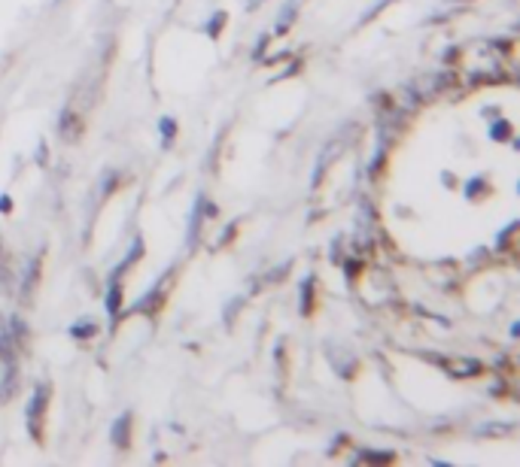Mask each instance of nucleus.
I'll use <instances>...</instances> for the list:
<instances>
[{
	"label": "nucleus",
	"instance_id": "1",
	"mask_svg": "<svg viewBox=\"0 0 520 467\" xmlns=\"http://www.w3.org/2000/svg\"><path fill=\"white\" fill-rule=\"evenodd\" d=\"M49 389L46 382L40 386L37 391H34V398L28 400V409H24V416H28V428H31V434L37 437V425H40V419H43V413H46V404H49Z\"/></svg>",
	"mask_w": 520,
	"mask_h": 467
},
{
	"label": "nucleus",
	"instance_id": "2",
	"mask_svg": "<svg viewBox=\"0 0 520 467\" xmlns=\"http://www.w3.org/2000/svg\"><path fill=\"white\" fill-rule=\"evenodd\" d=\"M205 207H207V198L198 194V198H195V207H192V216H189V234H186V243L189 246L198 243L201 225H205Z\"/></svg>",
	"mask_w": 520,
	"mask_h": 467
},
{
	"label": "nucleus",
	"instance_id": "3",
	"mask_svg": "<svg viewBox=\"0 0 520 467\" xmlns=\"http://www.w3.org/2000/svg\"><path fill=\"white\" fill-rule=\"evenodd\" d=\"M110 440H113V444H116L119 449H125L128 444H132V413H122L119 419L113 422Z\"/></svg>",
	"mask_w": 520,
	"mask_h": 467
},
{
	"label": "nucleus",
	"instance_id": "4",
	"mask_svg": "<svg viewBox=\"0 0 520 467\" xmlns=\"http://www.w3.org/2000/svg\"><path fill=\"white\" fill-rule=\"evenodd\" d=\"M79 128H83V121H79L77 112H73L70 106H68V110L61 112V119H59V134L64 137V140H77Z\"/></svg>",
	"mask_w": 520,
	"mask_h": 467
},
{
	"label": "nucleus",
	"instance_id": "5",
	"mask_svg": "<svg viewBox=\"0 0 520 467\" xmlns=\"http://www.w3.org/2000/svg\"><path fill=\"white\" fill-rule=\"evenodd\" d=\"M37 270H40V261H37V258H28V261H24V276H22V298H24V301H28V298H31V292H34Z\"/></svg>",
	"mask_w": 520,
	"mask_h": 467
},
{
	"label": "nucleus",
	"instance_id": "6",
	"mask_svg": "<svg viewBox=\"0 0 520 467\" xmlns=\"http://www.w3.org/2000/svg\"><path fill=\"white\" fill-rule=\"evenodd\" d=\"M119 307H122V283H119V276H113V283L107 289V313L119 316Z\"/></svg>",
	"mask_w": 520,
	"mask_h": 467
},
{
	"label": "nucleus",
	"instance_id": "7",
	"mask_svg": "<svg viewBox=\"0 0 520 467\" xmlns=\"http://www.w3.org/2000/svg\"><path fill=\"white\" fill-rule=\"evenodd\" d=\"M13 349H15L13 334L6 331L4 325H0V358H4V362H10V358H13Z\"/></svg>",
	"mask_w": 520,
	"mask_h": 467
},
{
	"label": "nucleus",
	"instance_id": "8",
	"mask_svg": "<svg viewBox=\"0 0 520 467\" xmlns=\"http://www.w3.org/2000/svg\"><path fill=\"white\" fill-rule=\"evenodd\" d=\"M159 130H161V140H165V146H170V140H174V134H177V119L165 116L159 121Z\"/></svg>",
	"mask_w": 520,
	"mask_h": 467
},
{
	"label": "nucleus",
	"instance_id": "9",
	"mask_svg": "<svg viewBox=\"0 0 520 467\" xmlns=\"http://www.w3.org/2000/svg\"><path fill=\"white\" fill-rule=\"evenodd\" d=\"M6 331H10V334H13V340H15V343H19V340H24V337H28V328H24V322H22V319H19V316H13V319H10V322H6Z\"/></svg>",
	"mask_w": 520,
	"mask_h": 467
},
{
	"label": "nucleus",
	"instance_id": "10",
	"mask_svg": "<svg viewBox=\"0 0 520 467\" xmlns=\"http://www.w3.org/2000/svg\"><path fill=\"white\" fill-rule=\"evenodd\" d=\"M296 19V4H287V10H283V19H278V34H287L289 22Z\"/></svg>",
	"mask_w": 520,
	"mask_h": 467
},
{
	"label": "nucleus",
	"instance_id": "11",
	"mask_svg": "<svg viewBox=\"0 0 520 467\" xmlns=\"http://www.w3.org/2000/svg\"><path fill=\"white\" fill-rule=\"evenodd\" d=\"M223 24H225V13H216L214 19L207 22V34L216 40V37H219V31H223Z\"/></svg>",
	"mask_w": 520,
	"mask_h": 467
},
{
	"label": "nucleus",
	"instance_id": "12",
	"mask_svg": "<svg viewBox=\"0 0 520 467\" xmlns=\"http://www.w3.org/2000/svg\"><path fill=\"white\" fill-rule=\"evenodd\" d=\"M311 292H314V276H307V283L302 285V313L311 310Z\"/></svg>",
	"mask_w": 520,
	"mask_h": 467
},
{
	"label": "nucleus",
	"instance_id": "13",
	"mask_svg": "<svg viewBox=\"0 0 520 467\" xmlns=\"http://www.w3.org/2000/svg\"><path fill=\"white\" fill-rule=\"evenodd\" d=\"M360 462H393V453H362Z\"/></svg>",
	"mask_w": 520,
	"mask_h": 467
},
{
	"label": "nucleus",
	"instance_id": "14",
	"mask_svg": "<svg viewBox=\"0 0 520 467\" xmlns=\"http://www.w3.org/2000/svg\"><path fill=\"white\" fill-rule=\"evenodd\" d=\"M95 331H97L95 325H73V328H70V334H73V337H92Z\"/></svg>",
	"mask_w": 520,
	"mask_h": 467
},
{
	"label": "nucleus",
	"instance_id": "15",
	"mask_svg": "<svg viewBox=\"0 0 520 467\" xmlns=\"http://www.w3.org/2000/svg\"><path fill=\"white\" fill-rule=\"evenodd\" d=\"M506 134H508V121H497V125H493V130H490L493 140H506Z\"/></svg>",
	"mask_w": 520,
	"mask_h": 467
},
{
	"label": "nucleus",
	"instance_id": "16",
	"mask_svg": "<svg viewBox=\"0 0 520 467\" xmlns=\"http://www.w3.org/2000/svg\"><path fill=\"white\" fill-rule=\"evenodd\" d=\"M13 210V201L10 194H0V212H10Z\"/></svg>",
	"mask_w": 520,
	"mask_h": 467
}]
</instances>
